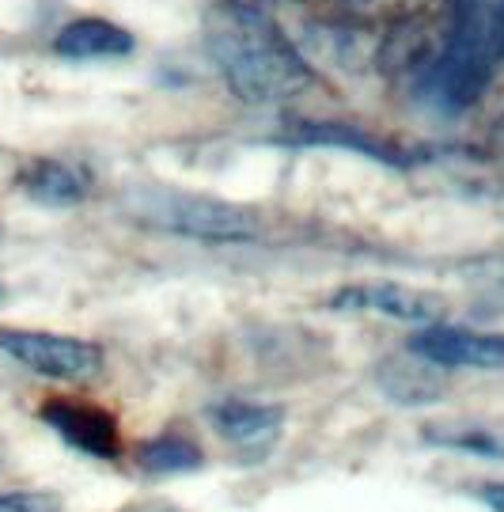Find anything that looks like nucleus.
I'll use <instances>...</instances> for the list:
<instances>
[{"label": "nucleus", "instance_id": "nucleus-5", "mask_svg": "<svg viewBox=\"0 0 504 512\" xmlns=\"http://www.w3.org/2000/svg\"><path fill=\"white\" fill-rule=\"evenodd\" d=\"M38 418L69 444L72 452L91 459H118L122 456V433L118 418L84 399H46Z\"/></svg>", "mask_w": 504, "mask_h": 512}, {"label": "nucleus", "instance_id": "nucleus-14", "mask_svg": "<svg viewBox=\"0 0 504 512\" xmlns=\"http://www.w3.org/2000/svg\"><path fill=\"white\" fill-rule=\"evenodd\" d=\"M0 512H61L54 490H0Z\"/></svg>", "mask_w": 504, "mask_h": 512}, {"label": "nucleus", "instance_id": "nucleus-16", "mask_svg": "<svg viewBox=\"0 0 504 512\" xmlns=\"http://www.w3.org/2000/svg\"><path fill=\"white\" fill-rule=\"evenodd\" d=\"M133 512H182V509L171 505V501H144V505H137Z\"/></svg>", "mask_w": 504, "mask_h": 512}, {"label": "nucleus", "instance_id": "nucleus-15", "mask_svg": "<svg viewBox=\"0 0 504 512\" xmlns=\"http://www.w3.org/2000/svg\"><path fill=\"white\" fill-rule=\"evenodd\" d=\"M478 501H482L489 512H504V482H486V486L478 490Z\"/></svg>", "mask_w": 504, "mask_h": 512}, {"label": "nucleus", "instance_id": "nucleus-9", "mask_svg": "<svg viewBox=\"0 0 504 512\" xmlns=\"http://www.w3.org/2000/svg\"><path fill=\"white\" fill-rule=\"evenodd\" d=\"M133 50H137L133 31L103 16L69 19L54 35V54L65 61H114V57H129Z\"/></svg>", "mask_w": 504, "mask_h": 512}, {"label": "nucleus", "instance_id": "nucleus-13", "mask_svg": "<svg viewBox=\"0 0 504 512\" xmlns=\"http://www.w3.org/2000/svg\"><path fill=\"white\" fill-rule=\"evenodd\" d=\"M425 437L440 448L451 452H467V456H486V459H504V440L493 437L489 429L478 425H455V429H429Z\"/></svg>", "mask_w": 504, "mask_h": 512}, {"label": "nucleus", "instance_id": "nucleus-4", "mask_svg": "<svg viewBox=\"0 0 504 512\" xmlns=\"http://www.w3.org/2000/svg\"><path fill=\"white\" fill-rule=\"evenodd\" d=\"M334 311H360V315H383L395 323H414V327H432L448 311V300L429 289L398 285V281H372V285H345L330 296Z\"/></svg>", "mask_w": 504, "mask_h": 512}, {"label": "nucleus", "instance_id": "nucleus-3", "mask_svg": "<svg viewBox=\"0 0 504 512\" xmlns=\"http://www.w3.org/2000/svg\"><path fill=\"white\" fill-rule=\"evenodd\" d=\"M0 349L19 361L27 372L61 380V384H88L103 372V346L72 334H54V330H0Z\"/></svg>", "mask_w": 504, "mask_h": 512}, {"label": "nucleus", "instance_id": "nucleus-2", "mask_svg": "<svg viewBox=\"0 0 504 512\" xmlns=\"http://www.w3.org/2000/svg\"><path fill=\"white\" fill-rule=\"evenodd\" d=\"M129 213L156 232L194 239V243H247L262 232V217L251 205L213 198V194H190V190H167V186H144L129 194Z\"/></svg>", "mask_w": 504, "mask_h": 512}, {"label": "nucleus", "instance_id": "nucleus-11", "mask_svg": "<svg viewBox=\"0 0 504 512\" xmlns=\"http://www.w3.org/2000/svg\"><path fill=\"white\" fill-rule=\"evenodd\" d=\"M137 463L148 475H186L201 467V448L182 433H156L137 448Z\"/></svg>", "mask_w": 504, "mask_h": 512}, {"label": "nucleus", "instance_id": "nucleus-7", "mask_svg": "<svg viewBox=\"0 0 504 512\" xmlns=\"http://www.w3.org/2000/svg\"><path fill=\"white\" fill-rule=\"evenodd\" d=\"M209 421L220 437L232 444L243 463L270 459L277 440L285 433V410L273 403H251V399H224L209 410Z\"/></svg>", "mask_w": 504, "mask_h": 512}, {"label": "nucleus", "instance_id": "nucleus-8", "mask_svg": "<svg viewBox=\"0 0 504 512\" xmlns=\"http://www.w3.org/2000/svg\"><path fill=\"white\" fill-rule=\"evenodd\" d=\"M16 186L38 205H50V209H69V205L88 202L91 186V171L76 160H61V156H42V160H31L16 175Z\"/></svg>", "mask_w": 504, "mask_h": 512}, {"label": "nucleus", "instance_id": "nucleus-17", "mask_svg": "<svg viewBox=\"0 0 504 512\" xmlns=\"http://www.w3.org/2000/svg\"><path fill=\"white\" fill-rule=\"evenodd\" d=\"M0 296H4V285H0Z\"/></svg>", "mask_w": 504, "mask_h": 512}, {"label": "nucleus", "instance_id": "nucleus-6", "mask_svg": "<svg viewBox=\"0 0 504 512\" xmlns=\"http://www.w3.org/2000/svg\"><path fill=\"white\" fill-rule=\"evenodd\" d=\"M410 353L436 368H474V372H501L504 334L470 327H440L432 323L410 338Z\"/></svg>", "mask_w": 504, "mask_h": 512}, {"label": "nucleus", "instance_id": "nucleus-10", "mask_svg": "<svg viewBox=\"0 0 504 512\" xmlns=\"http://www.w3.org/2000/svg\"><path fill=\"white\" fill-rule=\"evenodd\" d=\"M285 145H330V148H349V152H360L376 164H406V156L398 152L395 145L379 141L364 129L349 126V122H300L296 129H288L281 137Z\"/></svg>", "mask_w": 504, "mask_h": 512}, {"label": "nucleus", "instance_id": "nucleus-1", "mask_svg": "<svg viewBox=\"0 0 504 512\" xmlns=\"http://www.w3.org/2000/svg\"><path fill=\"white\" fill-rule=\"evenodd\" d=\"M205 50L239 103L277 107L315 84L300 46L251 0H220L205 12Z\"/></svg>", "mask_w": 504, "mask_h": 512}, {"label": "nucleus", "instance_id": "nucleus-12", "mask_svg": "<svg viewBox=\"0 0 504 512\" xmlns=\"http://www.w3.org/2000/svg\"><path fill=\"white\" fill-rule=\"evenodd\" d=\"M414 357V353H410ZM432 368L429 361H421L414 357L410 365H402V361H383L379 368V384L387 387V395L398 399V403H432L436 395H440V384L432 380Z\"/></svg>", "mask_w": 504, "mask_h": 512}]
</instances>
